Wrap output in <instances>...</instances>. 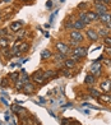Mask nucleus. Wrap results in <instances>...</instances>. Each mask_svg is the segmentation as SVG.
Instances as JSON below:
<instances>
[{"label":"nucleus","instance_id":"nucleus-1","mask_svg":"<svg viewBox=\"0 0 111 125\" xmlns=\"http://www.w3.org/2000/svg\"><path fill=\"white\" fill-rule=\"evenodd\" d=\"M71 54L75 55V56H78V58H84V56L87 55V49L86 47H82V46H77L73 49V51H71Z\"/></svg>","mask_w":111,"mask_h":125},{"label":"nucleus","instance_id":"nucleus-2","mask_svg":"<svg viewBox=\"0 0 111 125\" xmlns=\"http://www.w3.org/2000/svg\"><path fill=\"white\" fill-rule=\"evenodd\" d=\"M101 70H102L101 64H100V62H97V61L93 62L92 66H91V73H92V75H95V77L100 75V74H101Z\"/></svg>","mask_w":111,"mask_h":125},{"label":"nucleus","instance_id":"nucleus-3","mask_svg":"<svg viewBox=\"0 0 111 125\" xmlns=\"http://www.w3.org/2000/svg\"><path fill=\"white\" fill-rule=\"evenodd\" d=\"M55 47L58 49V51L59 52H61V54H69V46L66 43H64V42H56L55 43Z\"/></svg>","mask_w":111,"mask_h":125},{"label":"nucleus","instance_id":"nucleus-4","mask_svg":"<svg viewBox=\"0 0 111 125\" xmlns=\"http://www.w3.org/2000/svg\"><path fill=\"white\" fill-rule=\"evenodd\" d=\"M107 12H109V8H107L105 4H102V3H97V4H96V13H97L98 15L105 14V13H107Z\"/></svg>","mask_w":111,"mask_h":125},{"label":"nucleus","instance_id":"nucleus-5","mask_svg":"<svg viewBox=\"0 0 111 125\" xmlns=\"http://www.w3.org/2000/svg\"><path fill=\"white\" fill-rule=\"evenodd\" d=\"M100 87H101L102 92H105V93L109 94L110 91H111V82H110V81H103V82H101Z\"/></svg>","mask_w":111,"mask_h":125},{"label":"nucleus","instance_id":"nucleus-6","mask_svg":"<svg viewBox=\"0 0 111 125\" xmlns=\"http://www.w3.org/2000/svg\"><path fill=\"white\" fill-rule=\"evenodd\" d=\"M32 79H33L35 82L42 84V83H43V81H45V78H43V73H42V72H36L35 74H33Z\"/></svg>","mask_w":111,"mask_h":125},{"label":"nucleus","instance_id":"nucleus-7","mask_svg":"<svg viewBox=\"0 0 111 125\" xmlns=\"http://www.w3.org/2000/svg\"><path fill=\"white\" fill-rule=\"evenodd\" d=\"M70 37H71V40H75V41H78V42L83 40L82 32L77 31V30H74V31H71V32H70Z\"/></svg>","mask_w":111,"mask_h":125},{"label":"nucleus","instance_id":"nucleus-8","mask_svg":"<svg viewBox=\"0 0 111 125\" xmlns=\"http://www.w3.org/2000/svg\"><path fill=\"white\" fill-rule=\"evenodd\" d=\"M22 24H23V22L22 21H17V22H13L12 24H10V31L12 32H18L20 30Z\"/></svg>","mask_w":111,"mask_h":125},{"label":"nucleus","instance_id":"nucleus-9","mask_svg":"<svg viewBox=\"0 0 111 125\" xmlns=\"http://www.w3.org/2000/svg\"><path fill=\"white\" fill-rule=\"evenodd\" d=\"M87 37L90 38V40H92V41H97L98 33L95 30H87Z\"/></svg>","mask_w":111,"mask_h":125},{"label":"nucleus","instance_id":"nucleus-10","mask_svg":"<svg viewBox=\"0 0 111 125\" xmlns=\"http://www.w3.org/2000/svg\"><path fill=\"white\" fill-rule=\"evenodd\" d=\"M100 102H102V104H111V96L110 94H101L100 97L97 98Z\"/></svg>","mask_w":111,"mask_h":125},{"label":"nucleus","instance_id":"nucleus-11","mask_svg":"<svg viewBox=\"0 0 111 125\" xmlns=\"http://www.w3.org/2000/svg\"><path fill=\"white\" fill-rule=\"evenodd\" d=\"M98 21H101V22H103L105 24H107L109 22H111V15L107 14V13L101 14V15H100V19H98Z\"/></svg>","mask_w":111,"mask_h":125},{"label":"nucleus","instance_id":"nucleus-12","mask_svg":"<svg viewBox=\"0 0 111 125\" xmlns=\"http://www.w3.org/2000/svg\"><path fill=\"white\" fill-rule=\"evenodd\" d=\"M33 89H35V88H33V86H32L30 82H28V83H24L23 91H24V93H26V94H30L31 92H33Z\"/></svg>","mask_w":111,"mask_h":125},{"label":"nucleus","instance_id":"nucleus-13","mask_svg":"<svg viewBox=\"0 0 111 125\" xmlns=\"http://www.w3.org/2000/svg\"><path fill=\"white\" fill-rule=\"evenodd\" d=\"M28 49H30V43L22 41L20 47H19V54H23V52H26V51H28Z\"/></svg>","mask_w":111,"mask_h":125},{"label":"nucleus","instance_id":"nucleus-14","mask_svg":"<svg viewBox=\"0 0 111 125\" xmlns=\"http://www.w3.org/2000/svg\"><path fill=\"white\" fill-rule=\"evenodd\" d=\"M87 17H88V19H90V21H98L100 19V15L96 12H88Z\"/></svg>","mask_w":111,"mask_h":125},{"label":"nucleus","instance_id":"nucleus-15","mask_svg":"<svg viewBox=\"0 0 111 125\" xmlns=\"http://www.w3.org/2000/svg\"><path fill=\"white\" fill-rule=\"evenodd\" d=\"M84 82H86L87 84H90V86H93V84H95V82H96L95 75H92V74L87 75V77H86V79H84Z\"/></svg>","mask_w":111,"mask_h":125},{"label":"nucleus","instance_id":"nucleus-16","mask_svg":"<svg viewBox=\"0 0 111 125\" xmlns=\"http://www.w3.org/2000/svg\"><path fill=\"white\" fill-rule=\"evenodd\" d=\"M79 18H81V21L83 22L84 24H90L91 23V21L88 19V17H87V13H79Z\"/></svg>","mask_w":111,"mask_h":125},{"label":"nucleus","instance_id":"nucleus-17","mask_svg":"<svg viewBox=\"0 0 111 125\" xmlns=\"http://www.w3.org/2000/svg\"><path fill=\"white\" fill-rule=\"evenodd\" d=\"M51 56H52V54H51V51H50V50H45V51H42V52H41V59L42 60L50 59Z\"/></svg>","mask_w":111,"mask_h":125},{"label":"nucleus","instance_id":"nucleus-18","mask_svg":"<svg viewBox=\"0 0 111 125\" xmlns=\"http://www.w3.org/2000/svg\"><path fill=\"white\" fill-rule=\"evenodd\" d=\"M84 23H83V22L81 21V19H78V21H75L74 22V28L77 31H79V30H83V28H84Z\"/></svg>","mask_w":111,"mask_h":125},{"label":"nucleus","instance_id":"nucleus-19","mask_svg":"<svg viewBox=\"0 0 111 125\" xmlns=\"http://www.w3.org/2000/svg\"><path fill=\"white\" fill-rule=\"evenodd\" d=\"M64 65H65L66 69H70V68H73L75 65V61L73 59H65V64Z\"/></svg>","mask_w":111,"mask_h":125},{"label":"nucleus","instance_id":"nucleus-20","mask_svg":"<svg viewBox=\"0 0 111 125\" xmlns=\"http://www.w3.org/2000/svg\"><path fill=\"white\" fill-rule=\"evenodd\" d=\"M54 77H56V74H55V72H54V70H47V72L43 73V78H45V79L54 78Z\"/></svg>","mask_w":111,"mask_h":125},{"label":"nucleus","instance_id":"nucleus-21","mask_svg":"<svg viewBox=\"0 0 111 125\" xmlns=\"http://www.w3.org/2000/svg\"><path fill=\"white\" fill-rule=\"evenodd\" d=\"M97 33H98V36H103V37H107V36H109V30H107V28H100Z\"/></svg>","mask_w":111,"mask_h":125},{"label":"nucleus","instance_id":"nucleus-22","mask_svg":"<svg viewBox=\"0 0 111 125\" xmlns=\"http://www.w3.org/2000/svg\"><path fill=\"white\" fill-rule=\"evenodd\" d=\"M0 47H8V38L7 37H0Z\"/></svg>","mask_w":111,"mask_h":125},{"label":"nucleus","instance_id":"nucleus-23","mask_svg":"<svg viewBox=\"0 0 111 125\" xmlns=\"http://www.w3.org/2000/svg\"><path fill=\"white\" fill-rule=\"evenodd\" d=\"M90 93H91V96H92L93 98H98L100 96H101V93H100L97 89H93V88H92V89H90Z\"/></svg>","mask_w":111,"mask_h":125},{"label":"nucleus","instance_id":"nucleus-24","mask_svg":"<svg viewBox=\"0 0 111 125\" xmlns=\"http://www.w3.org/2000/svg\"><path fill=\"white\" fill-rule=\"evenodd\" d=\"M55 59H56V62H59V60H65L66 59V55L65 54H61V52H58L55 55Z\"/></svg>","mask_w":111,"mask_h":125},{"label":"nucleus","instance_id":"nucleus-25","mask_svg":"<svg viewBox=\"0 0 111 125\" xmlns=\"http://www.w3.org/2000/svg\"><path fill=\"white\" fill-rule=\"evenodd\" d=\"M23 83H28L30 82V78H28V75H27V73L26 72H22V79H20Z\"/></svg>","mask_w":111,"mask_h":125},{"label":"nucleus","instance_id":"nucleus-26","mask_svg":"<svg viewBox=\"0 0 111 125\" xmlns=\"http://www.w3.org/2000/svg\"><path fill=\"white\" fill-rule=\"evenodd\" d=\"M24 87V83L22 82V81H17V84H15V89L17 91H20V89H23Z\"/></svg>","mask_w":111,"mask_h":125},{"label":"nucleus","instance_id":"nucleus-27","mask_svg":"<svg viewBox=\"0 0 111 125\" xmlns=\"http://www.w3.org/2000/svg\"><path fill=\"white\" fill-rule=\"evenodd\" d=\"M3 55L5 56V58H9V56H12V51H10L8 47H5V49L3 50Z\"/></svg>","mask_w":111,"mask_h":125},{"label":"nucleus","instance_id":"nucleus-28","mask_svg":"<svg viewBox=\"0 0 111 125\" xmlns=\"http://www.w3.org/2000/svg\"><path fill=\"white\" fill-rule=\"evenodd\" d=\"M18 77H19V73H12V74L9 75V78L12 79V81H14V82L18 81Z\"/></svg>","mask_w":111,"mask_h":125},{"label":"nucleus","instance_id":"nucleus-29","mask_svg":"<svg viewBox=\"0 0 111 125\" xmlns=\"http://www.w3.org/2000/svg\"><path fill=\"white\" fill-rule=\"evenodd\" d=\"M78 43H79V42L75 41V40H70L68 46H70V47H77V46H78Z\"/></svg>","mask_w":111,"mask_h":125},{"label":"nucleus","instance_id":"nucleus-30","mask_svg":"<svg viewBox=\"0 0 111 125\" xmlns=\"http://www.w3.org/2000/svg\"><path fill=\"white\" fill-rule=\"evenodd\" d=\"M105 43H106L107 45V46H110L111 47V37H105Z\"/></svg>","mask_w":111,"mask_h":125},{"label":"nucleus","instance_id":"nucleus-31","mask_svg":"<svg viewBox=\"0 0 111 125\" xmlns=\"http://www.w3.org/2000/svg\"><path fill=\"white\" fill-rule=\"evenodd\" d=\"M12 110L15 111V112H19V111H20V107H19L18 105H13V106H12Z\"/></svg>","mask_w":111,"mask_h":125},{"label":"nucleus","instance_id":"nucleus-32","mask_svg":"<svg viewBox=\"0 0 111 125\" xmlns=\"http://www.w3.org/2000/svg\"><path fill=\"white\" fill-rule=\"evenodd\" d=\"M1 86L3 87H7L8 86V78H3L1 79Z\"/></svg>","mask_w":111,"mask_h":125},{"label":"nucleus","instance_id":"nucleus-33","mask_svg":"<svg viewBox=\"0 0 111 125\" xmlns=\"http://www.w3.org/2000/svg\"><path fill=\"white\" fill-rule=\"evenodd\" d=\"M24 35H26V31H20V32L18 33V38H19V40H20V38H23Z\"/></svg>","mask_w":111,"mask_h":125},{"label":"nucleus","instance_id":"nucleus-34","mask_svg":"<svg viewBox=\"0 0 111 125\" xmlns=\"http://www.w3.org/2000/svg\"><path fill=\"white\" fill-rule=\"evenodd\" d=\"M105 51H106V54H107L109 56H111V47H110V46H106V47H105Z\"/></svg>","mask_w":111,"mask_h":125},{"label":"nucleus","instance_id":"nucleus-35","mask_svg":"<svg viewBox=\"0 0 111 125\" xmlns=\"http://www.w3.org/2000/svg\"><path fill=\"white\" fill-rule=\"evenodd\" d=\"M7 35V30H0V37H4Z\"/></svg>","mask_w":111,"mask_h":125},{"label":"nucleus","instance_id":"nucleus-36","mask_svg":"<svg viewBox=\"0 0 111 125\" xmlns=\"http://www.w3.org/2000/svg\"><path fill=\"white\" fill-rule=\"evenodd\" d=\"M71 27H74V23H65V28H71Z\"/></svg>","mask_w":111,"mask_h":125},{"label":"nucleus","instance_id":"nucleus-37","mask_svg":"<svg viewBox=\"0 0 111 125\" xmlns=\"http://www.w3.org/2000/svg\"><path fill=\"white\" fill-rule=\"evenodd\" d=\"M106 26H107V30H111V22H109Z\"/></svg>","mask_w":111,"mask_h":125},{"label":"nucleus","instance_id":"nucleus-38","mask_svg":"<svg viewBox=\"0 0 111 125\" xmlns=\"http://www.w3.org/2000/svg\"><path fill=\"white\" fill-rule=\"evenodd\" d=\"M103 3H111V0H103Z\"/></svg>","mask_w":111,"mask_h":125},{"label":"nucleus","instance_id":"nucleus-39","mask_svg":"<svg viewBox=\"0 0 111 125\" xmlns=\"http://www.w3.org/2000/svg\"><path fill=\"white\" fill-rule=\"evenodd\" d=\"M4 1H9V0H4Z\"/></svg>","mask_w":111,"mask_h":125},{"label":"nucleus","instance_id":"nucleus-40","mask_svg":"<svg viewBox=\"0 0 111 125\" xmlns=\"http://www.w3.org/2000/svg\"><path fill=\"white\" fill-rule=\"evenodd\" d=\"M0 56H1V52H0Z\"/></svg>","mask_w":111,"mask_h":125},{"label":"nucleus","instance_id":"nucleus-41","mask_svg":"<svg viewBox=\"0 0 111 125\" xmlns=\"http://www.w3.org/2000/svg\"><path fill=\"white\" fill-rule=\"evenodd\" d=\"M24 1H27V0H24Z\"/></svg>","mask_w":111,"mask_h":125},{"label":"nucleus","instance_id":"nucleus-42","mask_svg":"<svg viewBox=\"0 0 111 125\" xmlns=\"http://www.w3.org/2000/svg\"><path fill=\"white\" fill-rule=\"evenodd\" d=\"M0 1H1V0H0Z\"/></svg>","mask_w":111,"mask_h":125}]
</instances>
